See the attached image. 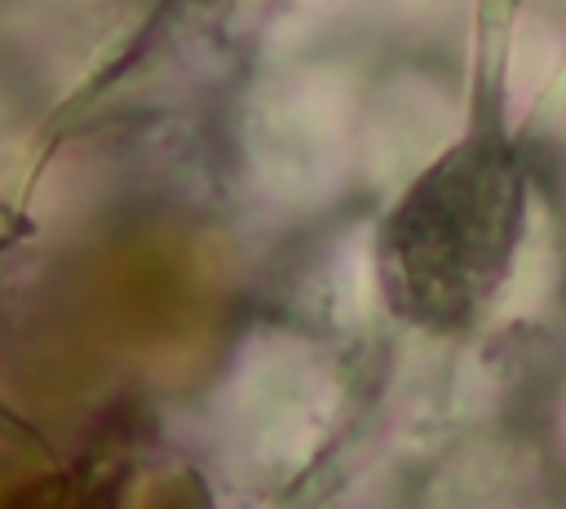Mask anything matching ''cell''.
Listing matches in <instances>:
<instances>
[{
  "mask_svg": "<svg viewBox=\"0 0 566 509\" xmlns=\"http://www.w3.org/2000/svg\"><path fill=\"white\" fill-rule=\"evenodd\" d=\"M526 230V164L500 133L442 150L376 230L385 305L420 332L473 328L513 274Z\"/></svg>",
  "mask_w": 566,
  "mask_h": 509,
  "instance_id": "obj_1",
  "label": "cell"
}]
</instances>
